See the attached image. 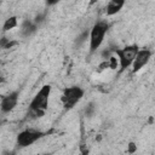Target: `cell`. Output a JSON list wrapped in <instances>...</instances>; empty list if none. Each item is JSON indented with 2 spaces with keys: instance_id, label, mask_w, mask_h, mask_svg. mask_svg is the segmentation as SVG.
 Returning <instances> with one entry per match:
<instances>
[{
  "instance_id": "obj_1",
  "label": "cell",
  "mask_w": 155,
  "mask_h": 155,
  "mask_svg": "<svg viewBox=\"0 0 155 155\" xmlns=\"http://www.w3.org/2000/svg\"><path fill=\"white\" fill-rule=\"evenodd\" d=\"M51 94V86L50 85H44L39 92L35 94L33 101L29 104L30 111L34 114L35 117H40L45 114L47 107H48V98Z\"/></svg>"
},
{
  "instance_id": "obj_2",
  "label": "cell",
  "mask_w": 155,
  "mask_h": 155,
  "mask_svg": "<svg viewBox=\"0 0 155 155\" xmlns=\"http://www.w3.org/2000/svg\"><path fill=\"white\" fill-rule=\"evenodd\" d=\"M108 23L107 22H97L91 31H90V51L93 52L97 48H99V46L102 45L103 40H104V35L108 31Z\"/></svg>"
},
{
  "instance_id": "obj_3",
  "label": "cell",
  "mask_w": 155,
  "mask_h": 155,
  "mask_svg": "<svg viewBox=\"0 0 155 155\" xmlns=\"http://www.w3.org/2000/svg\"><path fill=\"white\" fill-rule=\"evenodd\" d=\"M116 54H117V61L120 62V67L121 70H125L126 68H128L130 65H132V62L138 52V46L137 45H131V46H126L122 50H113Z\"/></svg>"
},
{
  "instance_id": "obj_4",
  "label": "cell",
  "mask_w": 155,
  "mask_h": 155,
  "mask_svg": "<svg viewBox=\"0 0 155 155\" xmlns=\"http://www.w3.org/2000/svg\"><path fill=\"white\" fill-rule=\"evenodd\" d=\"M84 96V90L80 88L79 86H71V87H67L63 91L62 94V102L65 109H70L73 108Z\"/></svg>"
},
{
  "instance_id": "obj_5",
  "label": "cell",
  "mask_w": 155,
  "mask_h": 155,
  "mask_svg": "<svg viewBox=\"0 0 155 155\" xmlns=\"http://www.w3.org/2000/svg\"><path fill=\"white\" fill-rule=\"evenodd\" d=\"M45 133L36 131V130H24L18 133L17 136V144L21 148H27L34 144L36 140H39Z\"/></svg>"
},
{
  "instance_id": "obj_6",
  "label": "cell",
  "mask_w": 155,
  "mask_h": 155,
  "mask_svg": "<svg viewBox=\"0 0 155 155\" xmlns=\"http://www.w3.org/2000/svg\"><path fill=\"white\" fill-rule=\"evenodd\" d=\"M150 57H151V52L149 50H147V48L138 50V52H137V54H136V57H134V59L132 62V71L133 73L139 71L149 62Z\"/></svg>"
},
{
  "instance_id": "obj_7",
  "label": "cell",
  "mask_w": 155,
  "mask_h": 155,
  "mask_svg": "<svg viewBox=\"0 0 155 155\" xmlns=\"http://www.w3.org/2000/svg\"><path fill=\"white\" fill-rule=\"evenodd\" d=\"M18 102V93L17 92H11L7 96H5L1 102H0V109L2 113H10Z\"/></svg>"
},
{
  "instance_id": "obj_8",
  "label": "cell",
  "mask_w": 155,
  "mask_h": 155,
  "mask_svg": "<svg viewBox=\"0 0 155 155\" xmlns=\"http://www.w3.org/2000/svg\"><path fill=\"white\" fill-rule=\"evenodd\" d=\"M124 5H125V1H122V0H111V1L108 2L105 12H107L108 16L116 15V13L121 10V7H122Z\"/></svg>"
},
{
  "instance_id": "obj_9",
  "label": "cell",
  "mask_w": 155,
  "mask_h": 155,
  "mask_svg": "<svg viewBox=\"0 0 155 155\" xmlns=\"http://www.w3.org/2000/svg\"><path fill=\"white\" fill-rule=\"evenodd\" d=\"M36 30V24L30 22V21H24L22 23V28H21V33L23 36H30L34 31Z\"/></svg>"
},
{
  "instance_id": "obj_10",
  "label": "cell",
  "mask_w": 155,
  "mask_h": 155,
  "mask_svg": "<svg viewBox=\"0 0 155 155\" xmlns=\"http://www.w3.org/2000/svg\"><path fill=\"white\" fill-rule=\"evenodd\" d=\"M17 24H18L17 17H16V16H12V17H10V18H7V19L5 21V23H4V30H5V31L11 30V29L16 28Z\"/></svg>"
},
{
  "instance_id": "obj_11",
  "label": "cell",
  "mask_w": 155,
  "mask_h": 155,
  "mask_svg": "<svg viewBox=\"0 0 155 155\" xmlns=\"http://www.w3.org/2000/svg\"><path fill=\"white\" fill-rule=\"evenodd\" d=\"M107 61H108V68H110V69H116L117 68V65H119L117 58H115L114 56H110Z\"/></svg>"
},
{
  "instance_id": "obj_12",
  "label": "cell",
  "mask_w": 155,
  "mask_h": 155,
  "mask_svg": "<svg viewBox=\"0 0 155 155\" xmlns=\"http://www.w3.org/2000/svg\"><path fill=\"white\" fill-rule=\"evenodd\" d=\"M88 35H90V31L88 30H86V31H84L79 38H78V40H76V44L78 45H81L82 42H85L86 41V39L88 38Z\"/></svg>"
},
{
  "instance_id": "obj_13",
  "label": "cell",
  "mask_w": 155,
  "mask_h": 155,
  "mask_svg": "<svg viewBox=\"0 0 155 155\" xmlns=\"http://www.w3.org/2000/svg\"><path fill=\"white\" fill-rule=\"evenodd\" d=\"M136 150H137V147H136V144L131 142V143L128 144V153H130V154H133Z\"/></svg>"
},
{
  "instance_id": "obj_14",
  "label": "cell",
  "mask_w": 155,
  "mask_h": 155,
  "mask_svg": "<svg viewBox=\"0 0 155 155\" xmlns=\"http://www.w3.org/2000/svg\"><path fill=\"white\" fill-rule=\"evenodd\" d=\"M8 41H10V39H7V38H2V39H0V46L5 48L6 45L8 44Z\"/></svg>"
},
{
  "instance_id": "obj_15",
  "label": "cell",
  "mask_w": 155,
  "mask_h": 155,
  "mask_svg": "<svg viewBox=\"0 0 155 155\" xmlns=\"http://www.w3.org/2000/svg\"><path fill=\"white\" fill-rule=\"evenodd\" d=\"M93 110H94V107H93V104L91 103V104L88 105V108L86 109V114H87V115H90V114H91V113H92Z\"/></svg>"
},
{
  "instance_id": "obj_16",
  "label": "cell",
  "mask_w": 155,
  "mask_h": 155,
  "mask_svg": "<svg viewBox=\"0 0 155 155\" xmlns=\"http://www.w3.org/2000/svg\"><path fill=\"white\" fill-rule=\"evenodd\" d=\"M4 80H5V79H4V78H2V75H1V74H0V82H2V81H4Z\"/></svg>"
},
{
  "instance_id": "obj_17",
  "label": "cell",
  "mask_w": 155,
  "mask_h": 155,
  "mask_svg": "<svg viewBox=\"0 0 155 155\" xmlns=\"http://www.w3.org/2000/svg\"><path fill=\"white\" fill-rule=\"evenodd\" d=\"M0 65H1V61H0Z\"/></svg>"
}]
</instances>
